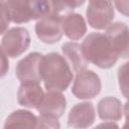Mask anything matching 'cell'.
I'll return each mask as SVG.
<instances>
[{
    "instance_id": "1",
    "label": "cell",
    "mask_w": 129,
    "mask_h": 129,
    "mask_svg": "<svg viewBox=\"0 0 129 129\" xmlns=\"http://www.w3.org/2000/svg\"><path fill=\"white\" fill-rule=\"evenodd\" d=\"M40 74L47 91L63 92L73 81V72L68 60L57 52L43 55Z\"/></svg>"
},
{
    "instance_id": "2",
    "label": "cell",
    "mask_w": 129,
    "mask_h": 129,
    "mask_svg": "<svg viewBox=\"0 0 129 129\" xmlns=\"http://www.w3.org/2000/svg\"><path fill=\"white\" fill-rule=\"evenodd\" d=\"M2 13L16 24L38 20L52 13L46 0H2Z\"/></svg>"
},
{
    "instance_id": "3",
    "label": "cell",
    "mask_w": 129,
    "mask_h": 129,
    "mask_svg": "<svg viewBox=\"0 0 129 129\" xmlns=\"http://www.w3.org/2000/svg\"><path fill=\"white\" fill-rule=\"evenodd\" d=\"M82 48L87 60L101 69L112 68L119 58V54L106 34L99 32H93L86 36Z\"/></svg>"
},
{
    "instance_id": "4",
    "label": "cell",
    "mask_w": 129,
    "mask_h": 129,
    "mask_svg": "<svg viewBox=\"0 0 129 129\" xmlns=\"http://www.w3.org/2000/svg\"><path fill=\"white\" fill-rule=\"evenodd\" d=\"M86 16L91 27L99 30L107 28L115 16L113 0H89Z\"/></svg>"
},
{
    "instance_id": "5",
    "label": "cell",
    "mask_w": 129,
    "mask_h": 129,
    "mask_svg": "<svg viewBox=\"0 0 129 129\" xmlns=\"http://www.w3.org/2000/svg\"><path fill=\"white\" fill-rule=\"evenodd\" d=\"M30 44V35L24 27H13L3 33L1 51L8 57H17L27 50Z\"/></svg>"
},
{
    "instance_id": "6",
    "label": "cell",
    "mask_w": 129,
    "mask_h": 129,
    "mask_svg": "<svg viewBox=\"0 0 129 129\" xmlns=\"http://www.w3.org/2000/svg\"><path fill=\"white\" fill-rule=\"evenodd\" d=\"M102 84L100 77L91 70H83L77 73L72 93L81 100L93 99L101 92Z\"/></svg>"
},
{
    "instance_id": "7",
    "label": "cell",
    "mask_w": 129,
    "mask_h": 129,
    "mask_svg": "<svg viewBox=\"0 0 129 129\" xmlns=\"http://www.w3.org/2000/svg\"><path fill=\"white\" fill-rule=\"evenodd\" d=\"M62 17L63 15L60 14L49 13L38 19L35 24V33L38 39L47 44L59 41L63 34Z\"/></svg>"
},
{
    "instance_id": "8",
    "label": "cell",
    "mask_w": 129,
    "mask_h": 129,
    "mask_svg": "<svg viewBox=\"0 0 129 129\" xmlns=\"http://www.w3.org/2000/svg\"><path fill=\"white\" fill-rule=\"evenodd\" d=\"M43 55L39 52H30L18 61L15 73L20 83H39L41 80L40 66Z\"/></svg>"
},
{
    "instance_id": "9",
    "label": "cell",
    "mask_w": 129,
    "mask_h": 129,
    "mask_svg": "<svg viewBox=\"0 0 129 129\" xmlns=\"http://www.w3.org/2000/svg\"><path fill=\"white\" fill-rule=\"evenodd\" d=\"M112 46L121 57L129 55V27L124 22L111 23L105 32Z\"/></svg>"
},
{
    "instance_id": "10",
    "label": "cell",
    "mask_w": 129,
    "mask_h": 129,
    "mask_svg": "<svg viewBox=\"0 0 129 129\" xmlns=\"http://www.w3.org/2000/svg\"><path fill=\"white\" fill-rule=\"evenodd\" d=\"M96 119L94 105L91 102L76 104L70 111L68 125L73 128H87L93 125Z\"/></svg>"
},
{
    "instance_id": "11",
    "label": "cell",
    "mask_w": 129,
    "mask_h": 129,
    "mask_svg": "<svg viewBox=\"0 0 129 129\" xmlns=\"http://www.w3.org/2000/svg\"><path fill=\"white\" fill-rule=\"evenodd\" d=\"M44 98V93L39 83H21L17 92V102L20 106L37 109Z\"/></svg>"
},
{
    "instance_id": "12",
    "label": "cell",
    "mask_w": 129,
    "mask_h": 129,
    "mask_svg": "<svg viewBox=\"0 0 129 129\" xmlns=\"http://www.w3.org/2000/svg\"><path fill=\"white\" fill-rule=\"evenodd\" d=\"M67 108L66 97L58 91H47L37 111L40 115L59 118L62 116Z\"/></svg>"
},
{
    "instance_id": "13",
    "label": "cell",
    "mask_w": 129,
    "mask_h": 129,
    "mask_svg": "<svg viewBox=\"0 0 129 129\" xmlns=\"http://www.w3.org/2000/svg\"><path fill=\"white\" fill-rule=\"evenodd\" d=\"M62 30L69 39L79 40L86 34L87 24L81 14L69 13L62 17Z\"/></svg>"
},
{
    "instance_id": "14",
    "label": "cell",
    "mask_w": 129,
    "mask_h": 129,
    "mask_svg": "<svg viewBox=\"0 0 129 129\" xmlns=\"http://www.w3.org/2000/svg\"><path fill=\"white\" fill-rule=\"evenodd\" d=\"M97 111L100 119L107 122L119 121L123 116L122 103L115 97H105L101 99L98 103Z\"/></svg>"
},
{
    "instance_id": "15",
    "label": "cell",
    "mask_w": 129,
    "mask_h": 129,
    "mask_svg": "<svg viewBox=\"0 0 129 129\" xmlns=\"http://www.w3.org/2000/svg\"><path fill=\"white\" fill-rule=\"evenodd\" d=\"M61 51L76 73L86 70L89 61L85 57L81 44L77 42H66L61 46Z\"/></svg>"
},
{
    "instance_id": "16",
    "label": "cell",
    "mask_w": 129,
    "mask_h": 129,
    "mask_svg": "<svg viewBox=\"0 0 129 129\" xmlns=\"http://www.w3.org/2000/svg\"><path fill=\"white\" fill-rule=\"evenodd\" d=\"M38 118L27 110H16L6 119L4 128H36Z\"/></svg>"
},
{
    "instance_id": "17",
    "label": "cell",
    "mask_w": 129,
    "mask_h": 129,
    "mask_svg": "<svg viewBox=\"0 0 129 129\" xmlns=\"http://www.w3.org/2000/svg\"><path fill=\"white\" fill-rule=\"evenodd\" d=\"M86 0H53L51 4V12L60 14L64 11H71L82 6Z\"/></svg>"
},
{
    "instance_id": "18",
    "label": "cell",
    "mask_w": 129,
    "mask_h": 129,
    "mask_svg": "<svg viewBox=\"0 0 129 129\" xmlns=\"http://www.w3.org/2000/svg\"><path fill=\"white\" fill-rule=\"evenodd\" d=\"M118 82L122 95L129 100V61L122 64L118 70Z\"/></svg>"
},
{
    "instance_id": "19",
    "label": "cell",
    "mask_w": 129,
    "mask_h": 129,
    "mask_svg": "<svg viewBox=\"0 0 129 129\" xmlns=\"http://www.w3.org/2000/svg\"><path fill=\"white\" fill-rule=\"evenodd\" d=\"M58 118L51 117V116H44L40 115L38 117L37 121V127L36 128H59V122L57 120Z\"/></svg>"
},
{
    "instance_id": "20",
    "label": "cell",
    "mask_w": 129,
    "mask_h": 129,
    "mask_svg": "<svg viewBox=\"0 0 129 129\" xmlns=\"http://www.w3.org/2000/svg\"><path fill=\"white\" fill-rule=\"evenodd\" d=\"M116 9L124 16L129 17V0H114Z\"/></svg>"
},
{
    "instance_id": "21",
    "label": "cell",
    "mask_w": 129,
    "mask_h": 129,
    "mask_svg": "<svg viewBox=\"0 0 129 129\" xmlns=\"http://www.w3.org/2000/svg\"><path fill=\"white\" fill-rule=\"evenodd\" d=\"M1 56H2L1 57L2 58V74H1V76L4 77L9 69V62H8V56L3 51H1Z\"/></svg>"
},
{
    "instance_id": "22",
    "label": "cell",
    "mask_w": 129,
    "mask_h": 129,
    "mask_svg": "<svg viewBox=\"0 0 129 129\" xmlns=\"http://www.w3.org/2000/svg\"><path fill=\"white\" fill-rule=\"evenodd\" d=\"M124 115H125V120H126L124 127H129V101H127L124 105Z\"/></svg>"
},
{
    "instance_id": "23",
    "label": "cell",
    "mask_w": 129,
    "mask_h": 129,
    "mask_svg": "<svg viewBox=\"0 0 129 129\" xmlns=\"http://www.w3.org/2000/svg\"><path fill=\"white\" fill-rule=\"evenodd\" d=\"M128 57H129V55H128Z\"/></svg>"
}]
</instances>
